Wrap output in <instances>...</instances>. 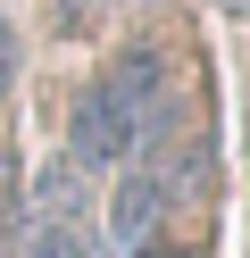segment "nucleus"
Wrapping results in <instances>:
<instances>
[{"label": "nucleus", "instance_id": "nucleus-1", "mask_svg": "<svg viewBox=\"0 0 250 258\" xmlns=\"http://www.w3.org/2000/svg\"><path fill=\"white\" fill-rule=\"evenodd\" d=\"M159 100H167V58L150 50V42H133L109 75L83 84L75 125H67V167H83V175L125 167V158L142 150V125H150V108H159Z\"/></svg>", "mask_w": 250, "mask_h": 258}, {"label": "nucleus", "instance_id": "nucleus-2", "mask_svg": "<svg viewBox=\"0 0 250 258\" xmlns=\"http://www.w3.org/2000/svg\"><path fill=\"white\" fill-rule=\"evenodd\" d=\"M17 258H100L92 250V191L83 167H50L33 191V217L17 225Z\"/></svg>", "mask_w": 250, "mask_h": 258}, {"label": "nucleus", "instance_id": "nucleus-3", "mask_svg": "<svg viewBox=\"0 0 250 258\" xmlns=\"http://www.w3.org/2000/svg\"><path fill=\"white\" fill-rule=\"evenodd\" d=\"M167 200H175V191H167L159 175L142 167V158H125V183H117V200H109V241H117V250L133 258V250H142L150 233H159V217H167Z\"/></svg>", "mask_w": 250, "mask_h": 258}, {"label": "nucleus", "instance_id": "nucleus-4", "mask_svg": "<svg viewBox=\"0 0 250 258\" xmlns=\"http://www.w3.org/2000/svg\"><path fill=\"white\" fill-rule=\"evenodd\" d=\"M0 258H17V175L0 167Z\"/></svg>", "mask_w": 250, "mask_h": 258}, {"label": "nucleus", "instance_id": "nucleus-5", "mask_svg": "<svg viewBox=\"0 0 250 258\" xmlns=\"http://www.w3.org/2000/svg\"><path fill=\"white\" fill-rule=\"evenodd\" d=\"M9 84H17V25L0 17V100H9Z\"/></svg>", "mask_w": 250, "mask_h": 258}, {"label": "nucleus", "instance_id": "nucleus-6", "mask_svg": "<svg viewBox=\"0 0 250 258\" xmlns=\"http://www.w3.org/2000/svg\"><path fill=\"white\" fill-rule=\"evenodd\" d=\"M133 258H200V250H192V241H142Z\"/></svg>", "mask_w": 250, "mask_h": 258}]
</instances>
